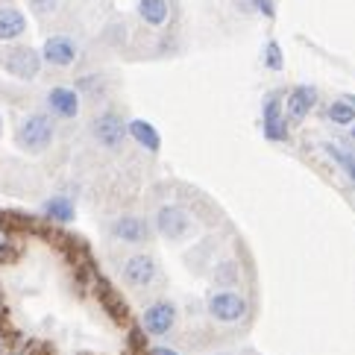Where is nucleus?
Returning a JSON list of instances; mask_svg holds the SVG:
<instances>
[{"instance_id": "obj_1", "label": "nucleus", "mask_w": 355, "mask_h": 355, "mask_svg": "<svg viewBox=\"0 0 355 355\" xmlns=\"http://www.w3.org/2000/svg\"><path fill=\"white\" fill-rule=\"evenodd\" d=\"M56 141V118L50 112H30L15 126V144L24 153H47Z\"/></svg>"}, {"instance_id": "obj_2", "label": "nucleus", "mask_w": 355, "mask_h": 355, "mask_svg": "<svg viewBox=\"0 0 355 355\" xmlns=\"http://www.w3.org/2000/svg\"><path fill=\"white\" fill-rule=\"evenodd\" d=\"M206 311L214 323H220V326H238V323H244L247 320V314H250V302L244 294H238V291L232 288H218V291H211L209 300H206Z\"/></svg>"}, {"instance_id": "obj_3", "label": "nucleus", "mask_w": 355, "mask_h": 355, "mask_svg": "<svg viewBox=\"0 0 355 355\" xmlns=\"http://www.w3.org/2000/svg\"><path fill=\"white\" fill-rule=\"evenodd\" d=\"M0 65H3V71L9 73V77L15 80H24V83H33L35 77L42 73V53L30 44H6L3 50H0Z\"/></svg>"}, {"instance_id": "obj_4", "label": "nucleus", "mask_w": 355, "mask_h": 355, "mask_svg": "<svg viewBox=\"0 0 355 355\" xmlns=\"http://www.w3.org/2000/svg\"><path fill=\"white\" fill-rule=\"evenodd\" d=\"M153 230L168 241H185V238L194 235V218L185 206H180V202H168V206H162L156 211Z\"/></svg>"}, {"instance_id": "obj_5", "label": "nucleus", "mask_w": 355, "mask_h": 355, "mask_svg": "<svg viewBox=\"0 0 355 355\" xmlns=\"http://www.w3.org/2000/svg\"><path fill=\"white\" fill-rule=\"evenodd\" d=\"M261 132L268 141L276 144H285L291 138V123L285 118V94L282 92H270L264 97V106H261Z\"/></svg>"}, {"instance_id": "obj_6", "label": "nucleus", "mask_w": 355, "mask_h": 355, "mask_svg": "<svg viewBox=\"0 0 355 355\" xmlns=\"http://www.w3.org/2000/svg\"><path fill=\"white\" fill-rule=\"evenodd\" d=\"M39 53H42L44 65L65 71V68L77 65V59H80V44L73 42L68 33H53V35H47V39H44V44H42Z\"/></svg>"}, {"instance_id": "obj_7", "label": "nucleus", "mask_w": 355, "mask_h": 355, "mask_svg": "<svg viewBox=\"0 0 355 355\" xmlns=\"http://www.w3.org/2000/svg\"><path fill=\"white\" fill-rule=\"evenodd\" d=\"M92 135L103 150L118 153V150L123 147V141H126V121L112 109L100 112V115H94V121H92Z\"/></svg>"}, {"instance_id": "obj_8", "label": "nucleus", "mask_w": 355, "mask_h": 355, "mask_svg": "<svg viewBox=\"0 0 355 355\" xmlns=\"http://www.w3.org/2000/svg\"><path fill=\"white\" fill-rule=\"evenodd\" d=\"M176 320H180V311H176L173 302L171 300H156V302H150V306L144 309L141 329L150 338H164V335L173 332Z\"/></svg>"}, {"instance_id": "obj_9", "label": "nucleus", "mask_w": 355, "mask_h": 355, "mask_svg": "<svg viewBox=\"0 0 355 355\" xmlns=\"http://www.w3.org/2000/svg\"><path fill=\"white\" fill-rule=\"evenodd\" d=\"M121 276L130 288H150L159 282V264L153 256H147V252H132L130 259H123Z\"/></svg>"}, {"instance_id": "obj_10", "label": "nucleus", "mask_w": 355, "mask_h": 355, "mask_svg": "<svg viewBox=\"0 0 355 355\" xmlns=\"http://www.w3.org/2000/svg\"><path fill=\"white\" fill-rule=\"evenodd\" d=\"M317 88L314 85H294L291 92L285 94V118H288V123L291 126H297V123H302L306 121L311 112H314V106H317Z\"/></svg>"}, {"instance_id": "obj_11", "label": "nucleus", "mask_w": 355, "mask_h": 355, "mask_svg": "<svg viewBox=\"0 0 355 355\" xmlns=\"http://www.w3.org/2000/svg\"><path fill=\"white\" fill-rule=\"evenodd\" d=\"M44 103H47V112L56 121H73L80 115V106H83L80 103V92L77 88H71V85H53L47 92Z\"/></svg>"}, {"instance_id": "obj_12", "label": "nucleus", "mask_w": 355, "mask_h": 355, "mask_svg": "<svg viewBox=\"0 0 355 355\" xmlns=\"http://www.w3.org/2000/svg\"><path fill=\"white\" fill-rule=\"evenodd\" d=\"M109 232L115 241L121 244H147L150 235H153V226H150L144 218H138V214H121V218L112 220Z\"/></svg>"}, {"instance_id": "obj_13", "label": "nucleus", "mask_w": 355, "mask_h": 355, "mask_svg": "<svg viewBox=\"0 0 355 355\" xmlns=\"http://www.w3.org/2000/svg\"><path fill=\"white\" fill-rule=\"evenodd\" d=\"M30 30V21L24 15V9L3 3L0 6V44H15L18 39H24Z\"/></svg>"}, {"instance_id": "obj_14", "label": "nucleus", "mask_w": 355, "mask_h": 355, "mask_svg": "<svg viewBox=\"0 0 355 355\" xmlns=\"http://www.w3.org/2000/svg\"><path fill=\"white\" fill-rule=\"evenodd\" d=\"M42 214L50 220V223H59V226H68L77 220V206L68 194H53L42 202Z\"/></svg>"}, {"instance_id": "obj_15", "label": "nucleus", "mask_w": 355, "mask_h": 355, "mask_svg": "<svg viewBox=\"0 0 355 355\" xmlns=\"http://www.w3.org/2000/svg\"><path fill=\"white\" fill-rule=\"evenodd\" d=\"M126 135H130L141 150H147V153H159L162 150V135L150 121H141V118L130 121L126 123Z\"/></svg>"}, {"instance_id": "obj_16", "label": "nucleus", "mask_w": 355, "mask_h": 355, "mask_svg": "<svg viewBox=\"0 0 355 355\" xmlns=\"http://www.w3.org/2000/svg\"><path fill=\"white\" fill-rule=\"evenodd\" d=\"M135 12H138V18H141L147 27H164V24L171 21V3L168 0H138L135 3Z\"/></svg>"}, {"instance_id": "obj_17", "label": "nucleus", "mask_w": 355, "mask_h": 355, "mask_svg": "<svg viewBox=\"0 0 355 355\" xmlns=\"http://www.w3.org/2000/svg\"><path fill=\"white\" fill-rule=\"evenodd\" d=\"M326 121L332 123V126H352L355 123V106L349 103L347 97H335L332 103L326 106Z\"/></svg>"}, {"instance_id": "obj_18", "label": "nucleus", "mask_w": 355, "mask_h": 355, "mask_svg": "<svg viewBox=\"0 0 355 355\" xmlns=\"http://www.w3.org/2000/svg\"><path fill=\"white\" fill-rule=\"evenodd\" d=\"M323 150L329 153V159H332V162L338 164V168L347 173V180L355 185V153H349L347 147H338V144H326Z\"/></svg>"}, {"instance_id": "obj_19", "label": "nucleus", "mask_w": 355, "mask_h": 355, "mask_svg": "<svg viewBox=\"0 0 355 355\" xmlns=\"http://www.w3.org/2000/svg\"><path fill=\"white\" fill-rule=\"evenodd\" d=\"M235 6L244 12V15L276 18V3H273V0H235Z\"/></svg>"}, {"instance_id": "obj_20", "label": "nucleus", "mask_w": 355, "mask_h": 355, "mask_svg": "<svg viewBox=\"0 0 355 355\" xmlns=\"http://www.w3.org/2000/svg\"><path fill=\"white\" fill-rule=\"evenodd\" d=\"M62 3L65 0H27V6H30V12L39 21H50V18H56L59 12H62Z\"/></svg>"}, {"instance_id": "obj_21", "label": "nucleus", "mask_w": 355, "mask_h": 355, "mask_svg": "<svg viewBox=\"0 0 355 355\" xmlns=\"http://www.w3.org/2000/svg\"><path fill=\"white\" fill-rule=\"evenodd\" d=\"M15 256V232H12V226L0 218V261H9Z\"/></svg>"}, {"instance_id": "obj_22", "label": "nucleus", "mask_w": 355, "mask_h": 355, "mask_svg": "<svg viewBox=\"0 0 355 355\" xmlns=\"http://www.w3.org/2000/svg\"><path fill=\"white\" fill-rule=\"evenodd\" d=\"M264 68L268 71H282L285 68V53H282V47H279V42L264 44Z\"/></svg>"}, {"instance_id": "obj_23", "label": "nucleus", "mask_w": 355, "mask_h": 355, "mask_svg": "<svg viewBox=\"0 0 355 355\" xmlns=\"http://www.w3.org/2000/svg\"><path fill=\"white\" fill-rule=\"evenodd\" d=\"M211 279H214V282H218L220 288L232 285L235 279H238V264H235V261H223V264H218V268H214V273H211Z\"/></svg>"}, {"instance_id": "obj_24", "label": "nucleus", "mask_w": 355, "mask_h": 355, "mask_svg": "<svg viewBox=\"0 0 355 355\" xmlns=\"http://www.w3.org/2000/svg\"><path fill=\"white\" fill-rule=\"evenodd\" d=\"M147 355H180V352L171 349V347H153V349H150Z\"/></svg>"}, {"instance_id": "obj_25", "label": "nucleus", "mask_w": 355, "mask_h": 355, "mask_svg": "<svg viewBox=\"0 0 355 355\" xmlns=\"http://www.w3.org/2000/svg\"><path fill=\"white\" fill-rule=\"evenodd\" d=\"M6 311H9V309H6V297H3V291H0V323L6 320Z\"/></svg>"}, {"instance_id": "obj_26", "label": "nucleus", "mask_w": 355, "mask_h": 355, "mask_svg": "<svg viewBox=\"0 0 355 355\" xmlns=\"http://www.w3.org/2000/svg\"><path fill=\"white\" fill-rule=\"evenodd\" d=\"M347 135H349V141H355V123H352V126H347Z\"/></svg>"}, {"instance_id": "obj_27", "label": "nucleus", "mask_w": 355, "mask_h": 355, "mask_svg": "<svg viewBox=\"0 0 355 355\" xmlns=\"http://www.w3.org/2000/svg\"><path fill=\"white\" fill-rule=\"evenodd\" d=\"M347 100H349V103H352V106H355V94H347Z\"/></svg>"}, {"instance_id": "obj_28", "label": "nucleus", "mask_w": 355, "mask_h": 355, "mask_svg": "<svg viewBox=\"0 0 355 355\" xmlns=\"http://www.w3.org/2000/svg\"><path fill=\"white\" fill-rule=\"evenodd\" d=\"M0 132H3V115H0Z\"/></svg>"}, {"instance_id": "obj_29", "label": "nucleus", "mask_w": 355, "mask_h": 355, "mask_svg": "<svg viewBox=\"0 0 355 355\" xmlns=\"http://www.w3.org/2000/svg\"><path fill=\"white\" fill-rule=\"evenodd\" d=\"M0 355H6V349H3V344H0Z\"/></svg>"}]
</instances>
